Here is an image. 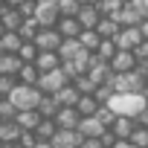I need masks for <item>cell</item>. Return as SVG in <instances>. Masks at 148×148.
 <instances>
[{
  "mask_svg": "<svg viewBox=\"0 0 148 148\" xmlns=\"http://www.w3.org/2000/svg\"><path fill=\"white\" fill-rule=\"evenodd\" d=\"M52 119H55V125H58V128H76V125H79V119H82V113L73 108V105H67V108H58Z\"/></svg>",
  "mask_w": 148,
  "mask_h": 148,
  "instance_id": "cell-13",
  "label": "cell"
},
{
  "mask_svg": "<svg viewBox=\"0 0 148 148\" xmlns=\"http://www.w3.org/2000/svg\"><path fill=\"white\" fill-rule=\"evenodd\" d=\"M21 55L18 52H0V73L3 76H18V70H21Z\"/></svg>",
  "mask_w": 148,
  "mask_h": 148,
  "instance_id": "cell-17",
  "label": "cell"
},
{
  "mask_svg": "<svg viewBox=\"0 0 148 148\" xmlns=\"http://www.w3.org/2000/svg\"><path fill=\"white\" fill-rule=\"evenodd\" d=\"M128 6L139 15V21H145V18H148V0H128Z\"/></svg>",
  "mask_w": 148,
  "mask_h": 148,
  "instance_id": "cell-34",
  "label": "cell"
},
{
  "mask_svg": "<svg viewBox=\"0 0 148 148\" xmlns=\"http://www.w3.org/2000/svg\"><path fill=\"white\" fill-rule=\"evenodd\" d=\"M0 32H3V23H0Z\"/></svg>",
  "mask_w": 148,
  "mask_h": 148,
  "instance_id": "cell-42",
  "label": "cell"
},
{
  "mask_svg": "<svg viewBox=\"0 0 148 148\" xmlns=\"http://www.w3.org/2000/svg\"><path fill=\"white\" fill-rule=\"evenodd\" d=\"M58 108H61V105L55 102V96H52V93H41V99H38V108H35V110H38L41 116H55V110H58Z\"/></svg>",
  "mask_w": 148,
  "mask_h": 148,
  "instance_id": "cell-24",
  "label": "cell"
},
{
  "mask_svg": "<svg viewBox=\"0 0 148 148\" xmlns=\"http://www.w3.org/2000/svg\"><path fill=\"white\" fill-rule=\"evenodd\" d=\"M55 3H58V12H61V15H76L79 6H82L79 0H55Z\"/></svg>",
  "mask_w": 148,
  "mask_h": 148,
  "instance_id": "cell-32",
  "label": "cell"
},
{
  "mask_svg": "<svg viewBox=\"0 0 148 148\" xmlns=\"http://www.w3.org/2000/svg\"><path fill=\"white\" fill-rule=\"evenodd\" d=\"M116 116H136L145 105H148V93L145 90H131V93H113L108 102H105Z\"/></svg>",
  "mask_w": 148,
  "mask_h": 148,
  "instance_id": "cell-1",
  "label": "cell"
},
{
  "mask_svg": "<svg viewBox=\"0 0 148 148\" xmlns=\"http://www.w3.org/2000/svg\"><path fill=\"white\" fill-rule=\"evenodd\" d=\"M18 110H23V108H38V99H41V90L35 87V84H23V82H18L12 90H9V96H6Z\"/></svg>",
  "mask_w": 148,
  "mask_h": 148,
  "instance_id": "cell-3",
  "label": "cell"
},
{
  "mask_svg": "<svg viewBox=\"0 0 148 148\" xmlns=\"http://www.w3.org/2000/svg\"><path fill=\"white\" fill-rule=\"evenodd\" d=\"M110 18H113L119 26H136V23H139V15H136V12H134L128 3H122V6H119V9L110 15Z\"/></svg>",
  "mask_w": 148,
  "mask_h": 148,
  "instance_id": "cell-19",
  "label": "cell"
},
{
  "mask_svg": "<svg viewBox=\"0 0 148 148\" xmlns=\"http://www.w3.org/2000/svg\"><path fill=\"white\" fill-rule=\"evenodd\" d=\"M128 139H131V142H134L136 148H148V128L136 125V128H134V134H131Z\"/></svg>",
  "mask_w": 148,
  "mask_h": 148,
  "instance_id": "cell-30",
  "label": "cell"
},
{
  "mask_svg": "<svg viewBox=\"0 0 148 148\" xmlns=\"http://www.w3.org/2000/svg\"><path fill=\"white\" fill-rule=\"evenodd\" d=\"M15 122L21 125V128H26V131H32L38 122H41V113L35 110V108H23V110H18L15 113Z\"/></svg>",
  "mask_w": 148,
  "mask_h": 148,
  "instance_id": "cell-21",
  "label": "cell"
},
{
  "mask_svg": "<svg viewBox=\"0 0 148 148\" xmlns=\"http://www.w3.org/2000/svg\"><path fill=\"white\" fill-rule=\"evenodd\" d=\"M21 21H23V15L12 6V9H6V12H0V23H3V29H18L21 26Z\"/></svg>",
  "mask_w": 148,
  "mask_h": 148,
  "instance_id": "cell-27",
  "label": "cell"
},
{
  "mask_svg": "<svg viewBox=\"0 0 148 148\" xmlns=\"http://www.w3.org/2000/svg\"><path fill=\"white\" fill-rule=\"evenodd\" d=\"M52 96H55V102H58L61 108H67V105H76L82 93L76 90V84H73V82H67V84H64V87H58V90H55Z\"/></svg>",
  "mask_w": 148,
  "mask_h": 148,
  "instance_id": "cell-16",
  "label": "cell"
},
{
  "mask_svg": "<svg viewBox=\"0 0 148 148\" xmlns=\"http://www.w3.org/2000/svg\"><path fill=\"white\" fill-rule=\"evenodd\" d=\"M0 3H6V0H0Z\"/></svg>",
  "mask_w": 148,
  "mask_h": 148,
  "instance_id": "cell-43",
  "label": "cell"
},
{
  "mask_svg": "<svg viewBox=\"0 0 148 148\" xmlns=\"http://www.w3.org/2000/svg\"><path fill=\"white\" fill-rule=\"evenodd\" d=\"M35 47L38 49H58V44L64 41L61 38V32L55 29V26H38V32H35Z\"/></svg>",
  "mask_w": 148,
  "mask_h": 148,
  "instance_id": "cell-8",
  "label": "cell"
},
{
  "mask_svg": "<svg viewBox=\"0 0 148 148\" xmlns=\"http://www.w3.org/2000/svg\"><path fill=\"white\" fill-rule=\"evenodd\" d=\"M32 18L38 21V26H55L61 12H58V3H49V0H35V12Z\"/></svg>",
  "mask_w": 148,
  "mask_h": 148,
  "instance_id": "cell-5",
  "label": "cell"
},
{
  "mask_svg": "<svg viewBox=\"0 0 148 148\" xmlns=\"http://www.w3.org/2000/svg\"><path fill=\"white\" fill-rule=\"evenodd\" d=\"M79 148H105V145H102L99 136H84V139L79 142Z\"/></svg>",
  "mask_w": 148,
  "mask_h": 148,
  "instance_id": "cell-36",
  "label": "cell"
},
{
  "mask_svg": "<svg viewBox=\"0 0 148 148\" xmlns=\"http://www.w3.org/2000/svg\"><path fill=\"white\" fill-rule=\"evenodd\" d=\"M0 148H18V142H0Z\"/></svg>",
  "mask_w": 148,
  "mask_h": 148,
  "instance_id": "cell-39",
  "label": "cell"
},
{
  "mask_svg": "<svg viewBox=\"0 0 148 148\" xmlns=\"http://www.w3.org/2000/svg\"><path fill=\"white\" fill-rule=\"evenodd\" d=\"M79 3H99V0H79Z\"/></svg>",
  "mask_w": 148,
  "mask_h": 148,
  "instance_id": "cell-41",
  "label": "cell"
},
{
  "mask_svg": "<svg viewBox=\"0 0 148 148\" xmlns=\"http://www.w3.org/2000/svg\"><path fill=\"white\" fill-rule=\"evenodd\" d=\"M58 64H61V58H58L55 49H38V55H35V67H38L41 73H47V70H52V67H58Z\"/></svg>",
  "mask_w": 148,
  "mask_h": 148,
  "instance_id": "cell-18",
  "label": "cell"
},
{
  "mask_svg": "<svg viewBox=\"0 0 148 148\" xmlns=\"http://www.w3.org/2000/svg\"><path fill=\"white\" fill-rule=\"evenodd\" d=\"M21 131H23V128H21L15 119H0V142H18Z\"/></svg>",
  "mask_w": 148,
  "mask_h": 148,
  "instance_id": "cell-20",
  "label": "cell"
},
{
  "mask_svg": "<svg viewBox=\"0 0 148 148\" xmlns=\"http://www.w3.org/2000/svg\"><path fill=\"white\" fill-rule=\"evenodd\" d=\"M55 52H58V58H61V61H70V58H79V55L84 52V47H82V41H79V38H64V41L58 44V49H55Z\"/></svg>",
  "mask_w": 148,
  "mask_h": 148,
  "instance_id": "cell-12",
  "label": "cell"
},
{
  "mask_svg": "<svg viewBox=\"0 0 148 148\" xmlns=\"http://www.w3.org/2000/svg\"><path fill=\"white\" fill-rule=\"evenodd\" d=\"M15 113H18V108L6 96H0V119H15Z\"/></svg>",
  "mask_w": 148,
  "mask_h": 148,
  "instance_id": "cell-31",
  "label": "cell"
},
{
  "mask_svg": "<svg viewBox=\"0 0 148 148\" xmlns=\"http://www.w3.org/2000/svg\"><path fill=\"white\" fill-rule=\"evenodd\" d=\"M32 148H52V142H49V139H35Z\"/></svg>",
  "mask_w": 148,
  "mask_h": 148,
  "instance_id": "cell-38",
  "label": "cell"
},
{
  "mask_svg": "<svg viewBox=\"0 0 148 148\" xmlns=\"http://www.w3.org/2000/svg\"><path fill=\"white\" fill-rule=\"evenodd\" d=\"M76 38H79V41H82V47H84V49H90V52H96V47H99V41H102V35H99L96 29H82Z\"/></svg>",
  "mask_w": 148,
  "mask_h": 148,
  "instance_id": "cell-26",
  "label": "cell"
},
{
  "mask_svg": "<svg viewBox=\"0 0 148 148\" xmlns=\"http://www.w3.org/2000/svg\"><path fill=\"white\" fill-rule=\"evenodd\" d=\"M55 29L61 32V38H76L82 32V23L76 21V15H61L58 23H55Z\"/></svg>",
  "mask_w": 148,
  "mask_h": 148,
  "instance_id": "cell-14",
  "label": "cell"
},
{
  "mask_svg": "<svg viewBox=\"0 0 148 148\" xmlns=\"http://www.w3.org/2000/svg\"><path fill=\"white\" fill-rule=\"evenodd\" d=\"M82 139L84 136L79 134V128H55V134L49 136L52 148H79Z\"/></svg>",
  "mask_w": 148,
  "mask_h": 148,
  "instance_id": "cell-6",
  "label": "cell"
},
{
  "mask_svg": "<svg viewBox=\"0 0 148 148\" xmlns=\"http://www.w3.org/2000/svg\"><path fill=\"white\" fill-rule=\"evenodd\" d=\"M122 3H128V0H122Z\"/></svg>",
  "mask_w": 148,
  "mask_h": 148,
  "instance_id": "cell-44",
  "label": "cell"
},
{
  "mask_svg": "<svg viewBox=\"0 0 148 148\" xmlns=\"http://www.w3.org/2000/svg\"><path fill=\"white\" fill-rule=\"evenodd\" d=\"M99 18H102V12H99V6H96V3H82V6H79V12H76V21L82 23V29H93Z\"/></svg>",
  "mask_w": 148,
  "mask_h": 148,
  "instance_id": "cell-10",
  "label": "cell"
},
{
  "mask_svg": "<svg viewBox=\"0 0 148 148\" xmlns=\"http://www.w3.org/2000/svg\"><path fill=\"white\" fill-rule=\"evenodd\" d=\"M145 79H148V73L142 70V64H136L134 70L113 73V76L108 79V84L113 87V93H131V90H142L145 87Z\"/></svg>",
  "mask_w": 148,
  "mask_h": 148,
  "instance_id": "cell-2",
  "label": "cell"
},
{
  "mask_svg": "<svg viewBox=\"0 0 148 148\" xmlns=\"http://www.w3.org/2000/svg\"><path fill=\"white\" fill-rule=\"evenodd\" d=\"M38 76H41V70L35 67V61H23L15 79H18V82H23V84H35V82H38Z\"/></svg>",
  "mask_w": 148,
  "mask_h": 148,
  "instance_id": "cell-22",
  "label": "cell"
},
{
  "mask_svg": "<svg viewBox=\"0 0 148 148\" xmlns=\"http://www.w3.org/2000/svg\"><path fill=\"white\" fill-rule=\"evenodd\" d=\"M113 52H116L113 38H102V41H99V47H96V55H99L102 61H110V58H113Z\"/></svg>",
  "mask_w": 148,
  "mask_h": 148,
  "instance_id": "cell-28",
  "label": "cell"
},
{
  "mask_svg": "<svg viewBox=\"0 0 148 148\" xmlns=\"http://www.w3.org/2000/svg\"><path fill=\"white\" fill-rule=\"evenodd\" d=\"M93 29H96V32H99L102 38H113V35L119 32V23H116V21H113L110 15H102V18L96 21V26H93Z\"/></svg>",
  "mask_w": 148,
  "mask_h": 148,
  "instance_id": "cell-23",
  "label": "cell"
},
{
  "mask_svg": "<svg viewBox=\"0 0 148 148\" xmlns=\"http://www.w3.org/2000/svg\"><path fill=\"white\" fill-rule=\"evenodd\" d=\"M70 79H67V73L61 70V64L58 67H52V70H47V73H41L38 76V82H35V87L41 90V93H55L58 87H64Z\"/></svg>",
  "mask_w": 148,
  "mask_h": 148,
  "instance_id": "cell-4",
  "label": "cell"
},
{
  "mask_svg": "<svg viewBox=\"0 0 148 148\" xmlns=\"http://www.w3.org/2000/svg\"><path fill=\"white\" fill-rule=\"evenodd\" d=\"M139 61H136V55H134V49H116L113 52V58H110V70L113 73H125V70H134Z\"/></svg>",
  "mask_w": 148,
  "mask_h": 148,
  "instance_id": "cell-9",
  "label": "cell"
},
{
  "mask_svg": "<svg viewBox=\"0 0 148 148\" xmlns=\"http://www.w3.org/2000/svg\"><path fill=\"white\" fill-rule=\"evenodd\" d=\"M76 128H79V134H82V136H102V131H105L108 125H102V122L96 119V113H87V116H82V119H79V125H76Z\"/></svg>",
  "mask_w": 148,
  "mask_h": 148,
  "instance_id": "cell-11",
  "label": "cell"
},
{
  "mask_svg": "<svg viewBox=\"0 0 148 148\" xmlns=\"http://www.w3.org/2000/svg\"><path fill=\"white\" fill-rule=\"evenodd\" d=\"M49 3H55V0H49Z\"/></svg>",
  "mask_w": 148,
  "mask_h": 148,
  "instance_id": "cell-45",
  "label": "cell"
},
{
  "mask_svg": "<svg viewBox=\"0 0 148 148\" xmlns=\"http://www.w3.org/2000/svg\"><path fill=\"white\" fill-rule=\"evenodd\" d=\"M55 128H58V125H55V119H52V116H41V122H38L32 131H35V136H38V139H49V136L55 134Z\"/></svg>",
  "mask_w": 148,
  "mask_h": 148,
  "instance_id": "cell-25",
  "label": "cell"
},
{
  "mask_svg": "<svg viewBox=\"0 0 148 148\" xmlns=\"http://www.w3.org/2000/svg\"><path fill=\"white\" fill-rule=\"evenodd\" d=\"M18 55H21V61H35V55H38V47H35V41H21V47H18Z\"/></svg>",
  "mask_w": 148,
  "mask_h": 148,
  "instance_id": "cell-29",
  "label": "cell"
},
{
  "mask_svg": "<svg viewBox=\"0 0 148 148\" xmlns=\"http://www.w3.org/2000/svg\"><path fill=\"white\" fill-rule=\"evenodd\" d=\"M113 134H116V139H128L131 134H134V128H136V122L131 119V116H116L110 125H108Z\"/></svg>",
  "mask_w": 148,
  "mask_h": 148,
  "instance_id": "cell-15",
  "label": "cell"
},
{
  "mask_svg": "<svg viewBox=\"0 0 148 148\" xmlns=\"http://www.w3.org/2000/svg\"><path fill=\"white\" fill-rule=\"evenodd\" d=\"M18 84V79L15 76H3V73H0V96H9V90Z\"/></svg>",
  "mask_w": 148,
  "mask_h": 148,
  "instance_id": "cell-35",
  "label": "cell"
},
{
  "mask_svg": "<svg viewBox=\"0 0 148 148\" xmlns=\"http://www.w3.org/2000/svg\"><path fill=\"white\" fill-rule=\"evenodd\" d=\"M96 119H99L102 125H110V122L116 119V113H113L108 105H99V108H96Z\"/></svg>",
  "mask_w": 148,
  "mask_h": 148,
  "instance_id": "cell-33",
  "label": "cell"
},
{
  "mask_svg": "<svg viewBox=\"0 0 148 148\" xmlns=\"http://www.w3.org/2000/svg\"><path fill=\"white\" fill-rule=\"evenodd\" d=\"M139 64H142V70H145V73H148V58H145V61H139Z\"/></svg>",
  "mask_w": 148,
  "mask_h": 148,
  "instance_id": "cell-40",
  "label": "cell"
},
{
  "mask_svg": "<svg viewBox=\"0 0 148 148\" xmlns=\"http://www.w3.org/2000/svg\"><path fill=\"white\" fill-rule=\"evenodd\" d=\"M139 41H142V29H139V23H136V26H119V32L113 35L116 49H134Z\"/></svg>",
  "mask_w": 148,
  "mask_h": 148,
  "instance_id": "cell-7",
  "label": "cell"
},
{
  "mask_svg": "<svg viewBox=\"0 0 148 148\" xmlns=\"http://www.w3.org/2000/svg\"><path fill=\"white\" fill-rule=\"evenodd\" d=\"M110 148H136V145H134L131 139H116V142H113Z\"/></svg>",
  "mask_w": 148,
  "mask_h": 148,
  "instance_id": "cell-37",
  "label": "cell"
}]
</instances>
